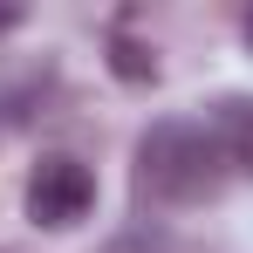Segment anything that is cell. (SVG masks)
Returning a JSON list of instances; mask_svg holds the SVG:
<instances>
[{"instance_id": "6da1fadb", "label": "cell", "mask_w": 253, "mask_h": 253, "mask_svg": "<svg viewBox=\"0 0 253 253\" xmlns=\"http://www.w3.org/2000/svg\"><path fill=\"white\" fill-rule=\"evenodd\" d=\"M226 178H233V165H226V151L206 124L165 117L137 137V185L158 206H206L226 192Z\"/></svg>"}, {"instance_id": "5b68a950", "label": "cell", "mask_w": 253, "mask_h": 253, "mask_svg": "<svg viewBox=\"0 0 253 253\" xmlns=\"http://www.w3.org/2000/svg\"><path fill=\"white\" fill-rule=\"evenodd\" d=\"M21 28V7H0V35H14Z\"/></svg>"}, {"instance_id": "7a4b0ae2", "label": "cell", "mask_w": 253, "mask_h": 253, "mask_svg": "<svg viewBox=\"0 0 253 253\" xmlns=\"http://www.w3.org/2000/svg\"><path fill=\"white\" fill-rule=\"evenodd\" d=\"M96 212V171L69 151H48L42 165L28 171V219L48 233H69Z\"/></svg>"}, {"instance_id": "277c9868", "label": "cell", "mask_w": 253, "mask_h": 253, "mask_svg": "<svg viewBox=\"0 0 253 253\" xmlns=\"http://www.w3.org/2000/svg\"><path fill=\"white\" fill-rule=\"evenodd\" d=\"M110 69H117L124 83H151V76H158V55H151V48H137L130 35H117V48H110Z\"/></svg>"}, {"instance_id": "8992f818", "label": "cell", "mask_w": 253, "mask_h": 253, "mask_svg": "<svg viewBox=\"0 0 253 253\" xmlns=\"http://www.w3.org/2000/svg\"><path fill=\"white\" fill-rule=\"evenodd\" d=\"M247 48H253V7H247Z\"/></svg>"}, {"instance_id": "3957f363", "label": "cell", "mask_w": 253, "mask_h": 253, "mask_svg": "<svg viewBox=\"0 0 253 253\" xmlns=\"http://www.w3.org/2000/svg\"><path fill=\"white\" fill-rule=\"evenodd\" d=\"M212 137H219V151H226L233 171H253V103L247 96H226L212 110Z\"/></svg>"}]
</instances>
